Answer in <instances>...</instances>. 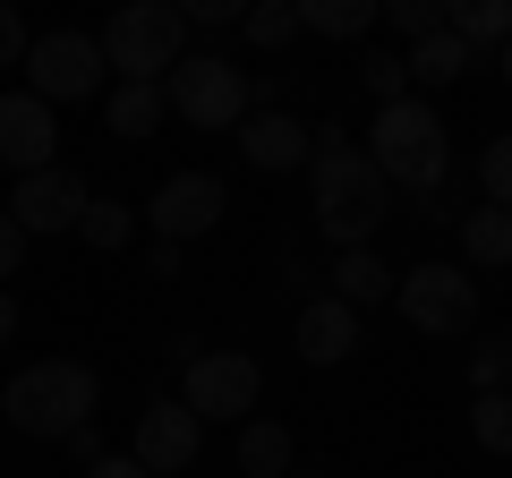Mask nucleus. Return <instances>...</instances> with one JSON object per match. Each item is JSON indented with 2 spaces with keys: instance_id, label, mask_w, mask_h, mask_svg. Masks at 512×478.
<instances>
[{
  "instance_id": "nucleus-1",
  "label": "nucleus",
  "mask_w": 512,
  "mask_h": 478,
  "mask_svg": "<svg viewBox=\"0 0 512 478\" xmlns=\"http://www.w3.org/2000/svg\"><path fill=\"white\" fill-rule=\"evenodd\" d=\"M308 197H316V231L333 248H367L393 214V188L367 163V146H350V129H316L308 146Z\"/></svg>"
},
{
  "instance_id": "nucleus-2",
  "label": "nucleus",
  "mask_w": 512,
  "mask_h": 478,
  "mask_svg": "<svg viewBox=\"0 0 512 478\" xmlns=\"http://www.w3.org/2000/svg\"><path fill=\"white\" fill-rule=\"evenodd\" d=\"M94 402H103V385H94L86 359H35V368H18L9 393H0L9 427L18 436H43V444H69L77 427H94Z\"/></svg>"
},
{
  "instance_id": "nucleus-3",
  "label": "nucleus",
  "mask_w": 512,
  "mask_h": 478,
  "mask_svg": "<svg viewBox=\"0 0 512 478\" xmlns=\"http://www.w3.org/2000/svg\"><path fill=\"white\" fill-rule=\"evenodd\" d=\"M367 163L384 171V188H419V197H436V188H444L453 146H444V120L427 111V94L376 111V129H367Z\"/></svg>"
},
{
  "instance_id": "nucleus-4",
  "label": "nucleus",
  "mask_w": 512,
  "mask_h": 478,
  "mask_svg": "<svg viewBox=\"0 0 512 478\" xmlns=\"http://www.w3.org/2000/svg\"><path fill=\"white\" fill-rule=\"evenodd\" d=\"M94 43H103V69H120V86H163L188 60V18L180 0H128Z\"/></svg>"
},
{
  "instance_id": "nucleus-5",
  "label": "nucleus",
  "mask_w": 512,
  "mask_h": 478,
  "mask_svg": "<svg viewBox=\"0 0 512 478\" xmlns=\"http://www.w3.org/2000/svg\"><path fill=\"white\" fill-rule=\"evenodd\" d=\"M163 103L180 111L188 129H205V137H222V129H239L256 111V94H248V69H231L222 52H188L180 69L163 77Z\"/></svg>"
},
{
  "instance_id": "nucleus-6",
  "label": "nucleus",
  "mask_w": 512,
  "mask_h": 478,
  "mask_svg": "<svg viewBox=\"0 0 512 478\" xmlns=\"http://www.w3.org/2000/svg\"><path fill=\"white\" fill-rule=\"evenodd\" d=\"M393 308L410 316V333H427V342H444V333H470L478 325V282L461 274V265H410V274H393Z\"/></svg>"
},
{
  "instance_id": "nucleus-7",
  "label": "nucleus",
  "mask_w": 512,
  "mask_h": 478,
  "mask_svg": "<svg viewBox=\"0 0 512 478\" xmlns=\"http://www.w3.org/2000/svg\"><path fill=\"white\" fill-rule=\"evenodd\" d=\"M103 43L77 35V26H52V35L26 43V94L35 103H86V94H103Z\"/></svg>"
},
{
  "instance_id": "nucleus-8",
  "label": "nucleus",
  "mask_w": 512,
  "mask_h": 478,
  "mask_svg": "<svg viewBox=\"0 0 512 478\" xmlns=\"http://www.w3.org/2000/svg\"><path fill=\"white\" fill-rule=\"evenodd\" d=\"M256 393H265V376H256L248 350H197L188 376H180V402H188V419H197V427L205 419H248Z\"/></svg>"
},
{
  "instance_id": "nucleus-9",
  "label": "nucleus",
  "mask_w": 512,
  "mask_h": 478,
  "mask_svg": "<svg viewBox=\"0 0 512 478\" xmlns=\"http://www.w3.org/2000/svg\"><path fill=\"white\" fill-rule=\"evenodd\" d=\"M222 205H231V197H222L214 171H171V180L154 188L146 214H154V239H163V248H188L197 231H214V222H222Z\"/></svg>"
},
{
  "instance_id": "nucleus-10",
  "label": "nucleus",
  "mask_w": 512,
  "mask_h": 478,
  "mask_svg": "<svg viewBox=\"0 0 512 478\" xmlns=\"http://www.w3.org/2000/svg\"><path fill=\"white\" fill-rule=\"evenodd\" d=\"M197 444H205V427L188 419V402H163V393H154V402L137 410V444H128V461H137L146 478H171V470L197 461Z\"/></svg>"
},
{
  "instance_id": "nucleus-11",
  "label": "nucleus",
  "mask_w": 512,
  "mask_h": 478,
  "mask_svg": "<svg viewBox=\"0 0 512 478\" xmlns=\"http://www.w3.org/2000/svg\"><path fill=\"white\" fill-rule=\"evenodd\" d=\"M77 214H86V180H77L69 163L26 171V180H18V205H9V222H18L26 239H43V231H77Z\"/></svg>"
},
{
  "instance_id": "nucleus-12",
  "label": "nucleus",
  "mask_w": 512,
  "mask_h": 478,
  "mask_svg": "<svg viewBox=\"0 0 512 478\" xmlns=\"http://www.w3.org/2000/svg\"><path fill=\"white\" fill-rule=\"evenodd\" d=\"M60 163V129H52V103L35 94H0V171H52Z\"/></svg>"
},
{
  "instance_id": "nucleus-13",
  "label": "nucleus",
  "mask_w": 512,
  "mask_h": 478,
  "mask_svg": "<svg viewBox=\"0 0 512 478\" xmlns=\"http://www.w3.org/2000/svg\"><path fill=\"white\" fill-rule=\"evenodd\" d=\"M308 146H316V129L299 120V111H282V103L239 120V154H248L256 171H299V163H308Z\"/></svg>"
},
{
  "instance_id": "nucleus-14",
  "label": "nucleus",
  "mask_w": 512,
  "mask_h": 478,
  "mask_svg": "<svg viewBox=\"0 0 512 478\" xmlns=\"http://www.w3.org/2000/svg\"><path fill=\"white\" fill-rule=\"evenodd\" d=\"M291 342H299V359H308V368H342L350 350H359V316H350L342 299H308V308H299V325H291Z\"/></svg>"
},
{
  "instance_id": "nucleus-15",
  "label": "nucleus",
  "mask_w": 512,
  "mask_h": 478,
  "mask_svg": "<svg viewBox=\"0 0 512 478\" xmlns=\"http://www.w3.org/2000/svg\"><path fill=\"white\" fill-rule=\"evenodd\" d=\"M444 35L461 43V52H504L512 43V0H444Z\"/></svg>"
},
{
  "instance_id": "nucleus-16",
  "label": "nucleus",
  "mask_w": 512,
  "mask_h": 478,
  "mask_svg": "<svg viewBox=\"0 0 512 478\" xmlns=\"http://www.w3.org/2000/svg\"><path fill=\"white\" fill-rule=\"evenodd\" d=\"M512 265V214L504 205H470L461 214V274H504Z\"/></svg>"
},
{
  "instance_id": "nucleus-17",
  "label": "nucleus",
  "mask_w": 512,
  "mask_h": 478,
  "mask_svg": "<svg viewBox=\"0 0 512 478\" xmlns=\"http://www.w3.org/2000/svg\"><path fill=\"white\" fill-rule=\"evenodd\" d=\"M333 299H342L350 316L376 308V299H393V265H384L376 248H342V257H333Z\"/></svg>"
},
{
  "instance_id": "nucleus-18",
  "label": "nucleus",
  "mask_w": 512,
  "mask_h": 478,
  "mask_svg": "<svg viewBox=\"0 0 512 478\" xmlns=\"http://www.w3.org/2000/svg\"><path fill=\"white\" fill-rule=\"evenodd\" d=\"M384 18V0H299V35H333L367 52V26Z\"/></svg>"
},
{
  "instance_id": "nucleus-19",
  "label": "nucleus",
  "mask_w": 512,
  "mask_h": 478,
  "mask_svg": "<svg viewBox=\"0 0 512 478\" xmlns=\"http://www.w3.org/2000/svg\"><path fill=\"white\" fill-rule=\"evenodd\" d=\"M239 470H248V478H291V427L248 419V427H239Z\"/></svg>"
},
{
  "instance_id": "nucleus-20",
  "label": "nucleus",
  "mask_w": 512,
  "mask_h": 478,
  "mask_svg": "<svg viewBox=\"0 0 512 478\" xmlns=\"http://www.w3.org/2000/svg\"><path fill=\"white\" fill-rule=\"evenodd\" d=\"M111 137H154L171 120V103H163V86H111Z\"/></svg>"
},
{
  "instance_id": "nucleus-21",
  "label": "nucleus",
  "mask_w": 512,
  "mask_h": 478,
  "mask_svg": "<svg viewBox=\"0 0 512 478\" xmlns=\"http://www.w3.org/2000/svg\"><path fill=\"white\" fill-rule=\"evenodd\" d=\"M410 86H453V77H470V52H461L453 35H427V43H410Z\"/></svg>"
},
{
  "instance_id": "nucleus-22",
  "label": "nucleus",
  "mask_w": 512,
  "mask_h": 478,
  "mask_svg": "<svg viewBox=\"0 0 512 478\" xmlns=\"http://www.w3.org/2000/svg\"><path fill=\"white\" fill-rule=\"evenodd\" d=\"M77 231H86V248H128V239H137V214H128L120 197H86V214H77Z\"/></svg>"
},
{
  "instance_id": "nucleus-23",
  "label": "nucleus",
  "mask_w": 512,
  "mask_h": 478,
  "mask_svg": "<svg viewBox=\"0 0 512 478\" xmlns=\"http://www.w3.org/2000/svg\"><path fill=\"white\" fill-rule=\"evenodd\" d=\"M239 35H248L256 52H282V43L299 35V0H256L248 18H239Z\"/></svg>"
},
{
  "instance_id": "nucleus-24",
  "label": "nucleus",
  "mask_w": 512,
  "mask_h": 478,
  "mask_svg": "<svg viewBox=\"0 0 512 478\" xmlns=\"http://www.w3.org/2000/svg\"><path fill=\"white\" fill-rule=\"evenodd\" d=\"M470 436L487 444V453L512 461V393H478V402H470Z\"/></svg>"
},
{
  "instance_id": "nucleus-25",
  "label": "nucleus",
  "mask_w": 512,
  "mask_h": 478,
  "mask_svg": "<svg viewBox=\"0 0 512 478\" xmlns=\"http://www.w3.org/2000/svg\"><path fill=\"white\" fill-rule=\"evenodd\" d=\"M359 77H367V94H376V111L410 103V69H402L393 52H359Z\"/></svg>"
},
{
  "instance_id": "nucleus-26",
  "label": "nucleus",
  "mask_w": 512,
  "mask_h": 478,
  "mask_svg": "<svg viewBox=\"0 0 512 478\" xmlns=\"http://www.w3.org/2000/svg\"><path fill=\"white\" fill-rule=\"evenodd\" d=\"M478 188H487V205L512 214V137H487V154H478Z\"/></svg>"
},
{
  "instance_id": "nucleus-27",
  "label": "nucleus",
  "mask_w": 512,
  "mask_h": 478,
  "mask_svg": "<svg viewBox=\"0 0 512 478\" xmlns=\"http://www.w3.org/2000/svg\"><path fill=\"white\" fill-rule=\"evenodd\" d=\"M384 18L402 26L410 43H427V35H444V0H393V9H384Z\"/></svg>"
},
{
  "instance_id": "nucleus-28",
  "label": "nucleus",
  "mask_w": 512,
  "mask_h": 478,
  "mask_svg": "<svg viewBox=\"0 0 512 478\" xmlns=\"http://www.w3.org/2000/svg\"><path fill=\"white\" fill-rule=\"evenodd\" d=\"M504 368H512V342H504V333L470 350V385H478V393H504Z\"/></svg>"
},
{
  "instance_id": "nucleus-29",
  "label": "nucleus",
  "mask_w": 512,
  "mask_h": 478,
  "mask_svg": "<svg viewBox=\"0 0 512 478\" xmlns=\"http://www.w3.org/2000/svg\"><path fill=\"white\" fill-rule=\"evenodd\" d=\"M180 18L188 26H239V18H248V0H180Z\"/></svg>"
},
{
  "instance_id": "nucleus-30",
  "label": "nucleus",
  "mask_w": 512,
  "mask_h": 478,
  "mask_svg": "<svg viewBox=\"0 0 512 478\" xmlns=\"http://www.w3.org/2000/svg\"><path fill=\"white\" fill-rule=\"evenodd\" d=\"M26 43H35V35H26V18L9 9V0H0V69H18V60H26Z\"/></svg>"
},
{
  "instance_id": "nucleus-31",
  "label": "nucleus",
  "mask_w": 512,
  "mask_h": 478,
  "mask_svg": "<svg viewBox=\"0 0 512 478\" xmlns=\"http://www.w3.org/2000/svg\"><path fill=\"white\" fill-rule=\"evenodd\" d=\"M18 265H26V231L0 214V291H9V274H18Z\"/></svg>"
},
{
  "instance_id": "nucleus-32",
  "label": "nucleus",
  "mask_w": 512,
  "mask_h": 478,
  "mask_svg": "<svg viewBox=\"0 0 512 478\" xmlns=\"http://www.w3.org/2000/svg\"><path fill=\"white\" fill-rule=\"evenodd\" d=\"M86 478H146V470H137V461H128V453H103V461H94Z\"/></svg>"
},
{
  "instance_id": "nucleus-33",
  "label": "nucleus",
  "mask_w": 512,
  "mask_h": 478,
  "mask_svg": "<svg viewBox=\"0 0 512 478\" xmlns=\"http://www.w3.org/2000/svg\"><path fill=\"white\" fill-rule=\"evenodd\" d=\"M9 342H18V299L0 291V350H9Z\"/></svg>"
},
{
  "instance_id": "nucleus-34",
  "label": "nucleus",
  "mask_w": 512,
  "mask_h": 478,
  "mask_svg": "<svg viewBox=\"0 0 512 478\" xmlns=\"http://www.w3.org/2000/svg\"><path fill=\"white\" fill-rule=\"evenodd\" d=\"M495 69H504V86H512V43H504V52H495Z\"/></svg>"
},
{
  "instance_id": "nucleus-35",
  "label": "nucleus",
  "mask_w": 512,
  "mask_h": 478,
  "mask_svg": "<svg viewBox=\"0 0 512 478\" xmlns=\"http://www.w3.org/2000/svg\"><path fill=\"white\" fill-rule=\"evenodd\" d=\"M504 393H512V368H504Z\"/></svg>"
},
{
  "instance_id": "nucleus-36",
  "label": "nucleus",
  "mask_w": 512,
  "mask_h": 478,
  "mask_svg": "<svg viewBox=\"0 0 512 478\" xmlns=\"http://www.w3.org/2000/svg\"><path fill=\"white\" fill-rule=\"evenodd\" d=\"M291 478H316V470H291Z\"/></svg>"
}]
</instances>
